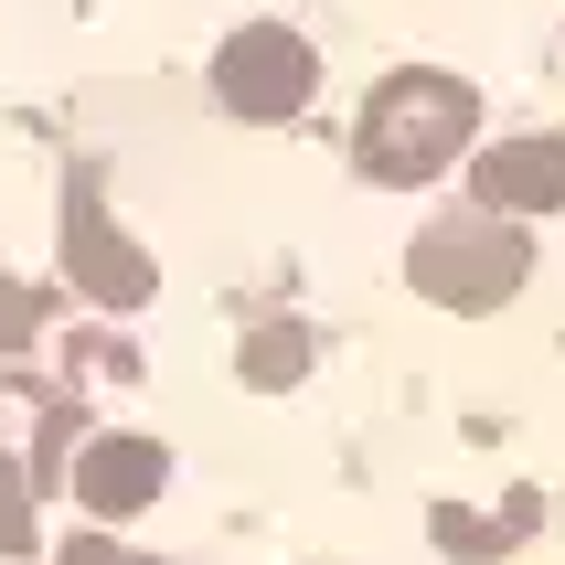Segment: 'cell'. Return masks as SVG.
I'll list each match as a JSON object with an SVG mask.
<instances>
[{
	"label": "cell",
	"instance_id": "6da1fadb",
	"mask_svg": "<svg viewBox=\"0 0 565 565\" xmlns=\"http://www.w3.org/2000/svg\"><path fill=\"white\" fill-rule=\"evenodd\" d=\"M480 96L459 86V75H438V64H406V75H384L374 107H363V182H427L438 160H459V139H470Z\"/></svg>",
	"mask_w": 565,
	"mask_h": 565
},
{
	"label": "cell",
	"instance_id": "7a4b0ae2",
	"mask_svg": "<svg viewBox=\"0 0 565 565\" xmlns=\"http://www.w3.org/2000/svg\"><path fill=\"white\" fill-rule=\"evenodd\" d=\"M523 267H534V246H523L491 203L427 224V235H416V256H406V278L427 288V299H448V310H502L512 288H523Z\"/></svg>",
	"mask_w": 565,
	"mask_h": 565
},
{
	"label": "cell",
	"instance_id": "3957f363",
	"mask_svg": "<svg viewBox=\"0 0 565 565\" xmlns=\"http://www.w3.org/2000/svg\"><path fill=\"white\" fill-rule=\"evenodd\" d=\"M310 43L299 32H278V22H246L235 43L214 54V96H224V118H288L299 96H310Z\"/></svg>",
	"mask_w": 565,
	"mask_h": 565
},
{
	"label": "cell",
	"instance_id": "277c9868",
	"mask_svg": "<svg viewBox=\"0 0 565 565\" xmlns=\"http://www.w3.org/2000/svg\"><path fill=\"white\" fill-rule=\"evenodd\" d=\"M64 278L86 288V299H107V310H139V299H150V256L107 224V192L96 182L64 192Z\"/></svg>",
	"mask_w": 565,
	"mask_h": 565
},
{
	"label": "cell",
	"instance_id": "5b68a950",
	"mask_svg": "<svg viewBox=\"0 0 565 565\" xmlns=\"http://www.w3.org/2000/svg\"><path fill=\"white\" fill-rule=\"evenodd\" d=\"M470 203H491V214H555L565 203V139H502V150H480Z\"/></svg>",
	"mask_w": 565,
	"mask_h": 565
},
{
	"label": "cell",
	"instance_id": "8992f818",
	"mask_svg": "<svg viewBox=\"0 0 565 565\" xmlns=\"http://www.w3.org/2000/svg\"><path fill=\"white\" fill-rule=\"evenodd\" d=\"M160 480H171V459H160V438H96L86 459H75V502H86L96 523H118V512L160 502Z\"/></svg>",
	"mask_w": 565,
	"mask_h": 565
},
{
	"label": "cell",
	"instance_id": "52a82bcc",
	"mask_svg": "<svg viewBox=\"0 0 565 565\" xmlns=\"http://www.w3.org/2000/svg\"><path fill=\"white\" fill-rule=\"evenodd\" d=\"M235 363H246V384H299L310 374V331H299V320H267V331H246Z\"/></svg>",
	"mask_w": 565,
	"mask_h": 565
},
{
	"label": "cell",
	"instance_id": "ba28073f",
	"mask_svg": "<svg viewBox=\"0 0 565 565\" xmlns=\"http://www.w3.org/2000/svg\"><path fill=\"white\" fill-rule=\"evenodd\" d=\"M22 544H32V523H22V480L0 470V555H22Z\"/></svg>",
	"mask_w": 565,
	"mask_h": 565
},
{
	"label": "cell",
	"instance_id": "9c48e42d",
	"mask_svg": "<svg viewBox=\"0 0 565 565\" xmlns=\"http://www.w3.org/2000/svg\"><path fill=\"white\" fill-rule=\"evenodd\" d=\"M64 565H118V555H107V544H96V534H86V544H75V555H64Z\"/></svg>",
	"mask_w": 565,
	"mask_h": 565
}]
</instances>
